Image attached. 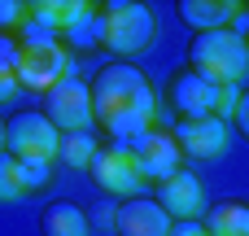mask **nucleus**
I'll use <instances>...</instances> for the list:
<instances>
[{
    "mask_svg": "<svg viewBox=\"0 0 249 236\" xmlns=\"http://www.w3.org/2000/svg\"><path fill=\"white\" fill-rule=\"evenodd\" d=\"M13 74H18V88H26V92H48V88H57V83L70 74V53H66L48 31L31 26L26 39H22V48H18Z\"/></svg>",
    "mask_w": 249,
    "mask_h": 236,
    "instance_id": "4",
    "label": "nucleus"
},
{
    "mask_svg": "<svg viewBox=\"0 0 249 236\" xmlns=\"http://www.w3.org/2000/svg\"><path fill=\"white\" fill-rule=\"evenodd\" d=\"M92 180H96V188L101 193H114V197H131V193H140L144 188V175H140V166H136V153H131V145H109V149H96V158H92Z\"/></svg>",
    "mask_w": 249,
    "mask_h": 236,
    "instance_id": "8",
    "label": "nucleus"
},
{
    "mask_svg": "<svg viewBox=\"0 0 249 236\" xmlns=\"http://www.w3.org/2000/svg\"><path fill=\"white\" fill-rule=\"evenodd\" d=\"M92 232V219L83 206L74 201H53L44 210V236H88Z\"/></svg>",
    "mask_w": 249,
    "mask_h": 236,
    "instance_id": "16",
    "label": "nucleus"
},
{
    "mask_svg": "<svg viewBox=\"0 0 249 236\" xmlns=\"http://www.w3.org/2000/svg\"><path fill=\"white\" fill-rule=\"evenodd\" d=\"M171 101H175V109L184 118H219V123H228L236 114L241 88H223V83H210V79L184 70L171 83Z\"/></svg>",
    "mask_w": 249,
    "mask_h": 236,
    "instance_id": "6",
    "label": "nucleus"
},
{
    "mask_svg": "<svg viewBox=\"0 0 249 236\" xmlns=\"http://www.w3.org/2000/svg\"><path fill=\"white\" fill-rule=\"evenodd\" d=\"M4 149H9V158H18L22 166L48 171V166L57 162L61 131H57L44 114L26 109V114H13V118H9V127H4Z\"/></svg>",
    "mask_w": 249,
    "mask_h": 236,
    "instance_id": "5",
    "label": "nucleus"
},
{
    "mask_svg": "<svg viewBox=\"0 0 249 236\" xmlns=\"http://www.w3.org/2000/svg\"><path fill=\"white\" fill-rule=\"evenodd\" d=\"M114 228L123 236H171V215L149 201V197H127L118 210H114Z\"/></svg>",
    "mask_w": 249,
    "mask_h": 236,
    "instance_id": "12",
    "label": "nucleus"
},
{
    "mask_svg": "<svg viewBox=\"0 0 249 236\" xmlns=\"http://www.w3.org/2000/svg\"><path fill=\"white\" fill-rule=\"evenodd\" d=\"M0 153H4V118H0Z\"/></svg>",
    "mask_w": 249,
    "mask_h": 236,
    "instance_id": "24",
    "label": "nucleus"
},
{
    "mask_svg": "<svg viewBox=\"0 0 249 236\" xmlns=\"http://www.w3.org/2000/svg\"><path fill=\"white\" fill-rule=\"evenodd\" d=\"M201 228H206V236H249V206L245 201H219Z\"/></svg>",
    "mask_w": 249,
    "mask_h": 236,
    "instance_id": "17",
    "label": "nucleus"
},
{
    "mask_svg": "<svg viewBox=\"0 0 249 236\" xmlns=\"http://www.w3.org/2000/svg\"><path fill=\"white\" fill-rule=\"evenodd\" d=\"M48 180V171H35V166H22L18 158L0 153V201H22L31 188H39Z\"/></svg>",
    "mask_w": 249,
    "mask_h": 236,
    "instance_id": "15",
    "label": "nucleus"
},
{
    "mask_svg": "<svg viewBox=\"0 0 249 236\" xmlns=\"http://www.w3.org/2000/svg\"><path fill=\"white\" fill-rule=\"evenodd\" d=\"M18 92H22V88H18V74L0 66V105H4V101H13Z\"/></svg>",
    "mask_w": 249,
    "mask_h": 236,
    "instance_id": "21",
    "label": "nucleus"
},
{
    "mask_svg": "<svg viewBox=\"0 0 249 236\" xmlns=\"http://www.w3.org/2000/svg\"><path fill=\"white\" fill-rule=\"evenodd\" d=\"M241 13H245V4H236V0H184L179 4V18L201 26V31H223Z\"/></svg>",
    "mask_w": 249,
    "mask_h": 236,
    "instance_id": "14",
    "label": "nucleus"
},
{
    "mask_svg": "<svg viewBox=\"0 0 249 236\" xmlns=\"http://www.w3.org/2000/svg\"><path fill=\"white\" fill-rule=\"evenodd\" d=\"M96 149H101V145L92 140V131H66V136H61V149H57V162L83 171V166H92Z\"/></svg>",
    "mask_w": 249,
    "mask_h": 236,
    "instance_id": "18",
    "label": "nucleus"
},
{
    "mask_svg": "<svg viewBox=\"0 0 249 236\" xmlns=\"http://www.w3.org/2000/svg\"><path fill=\"white\" fill-rule=\"evenodd\" d=\"M18 48H22V39H13V35H4V31H0V66H4V70H13V66H18Z\"/></svg>",
    "mask_w": 249,
    "mask_h": 236,
    "instance_id": "20",
    "label": "nucleus"
},
{
    "mask_svg": "<svg viewBox=\"0 0 249 236\" xmlns=\"http://www.w3.org/2000/svg\"><path fill=\"white\" fill-rule=\"evenodd\" d=\"M96 39H101V48H109L118 57H140L158 39V18L149 4L114 0L105 9H96Z\"/></svg>",
    "mask_w": 249,
    "mask_h": 236,
    "instance_id": "2",
    "label": "nucleus"
},
{
    "mask_svg": "<svg viewBox=\"0 0 249 236\" xmlns=\"http://www.w3.org/2000/svg\"><path fill=\"white\" fill-rule=\"evenodd\" d=\"M245 44H249V39H245Z\"/></svg>",
    "mask_w": 249,
    "mask_h": 236,
    "instance_id": "25",
    "label": "nucleus"
},
{
    "mask_svg": "<svg viewBox=\"0 0 249 236\" xmlns=\"http://www.w3.org/2000/svg\"><path fill=\"white\" fill-rule=\"evenodd\" d=\"M131 153H136L140 175L153 180V184H166L171 175H179V162H184L175 136H171V131H158V127H149L144 136H136V140H131Z\"/></svg>",
    "mask_w": 249,
    "mask_h": 236,
    "instance_id": "9",
    "label": "nucleus"
},
{
    "mask_svg": "<svg viewBox=\"0 0 249 236\" xmlns=\"http://www.w3.org/2000/svg\"><path fill=\"white\" fill-rule=\"evenodd\" d=\"M92 123H101L109 136L118 140H136L149 131L153 114H158V96H153V83L144 70L127 66V61H114L105 66L92 83Z\"/></svg>",
    "mask_w": 249,
    "mask_h": 236,
    "instance_id": "1",
    "label": "nucleus"
},
{
    "mask_svg": "<svg viewBox=\"0 0 249 236\" xmlns=\"http://www.w3.org/2000/svg\"><path fill=\"white\" fill-rule=\"evenodd\" d=\"M158 206L171 215V223H197V215L206 210V188H201L197 175L179 171L158 188Z\"/></svg>",
    "mask_w": 249,
    "mask_h": 236,
    "instance_id": "11",
    "label": "nucleus"
},
{
    "mask_svg": "<svg viewBox=\"0 0 249 236\" xmlns=\"http://www.w3.org/2000/svg\"><path fill=\"white\" fill-rule=\"evenodd\" d=\"M171 236H206V228H201V223H175Z\"/></svg>",
    "mask_w": 249,
    "mask_h": 236,
    "instance_id": "23",
    "label": "nucleus"
},
{
    "mask_svg": "<svg viewBox=\"0 0 249 236\" xmlns=\"http://www.w3.org/2000/svg\"><path fill=\"white\" fill-rule=\"evenodd\" d=\"M44 118L66 136V131H88L92 127V92L88 83L70 70L57 88L44 92Z\"/></svg>",
    "mask_w": 249,
    "mask_h": 236,
    "instance_id": "7",
    "label": "nucleus"
},
{
    "mask_svg": "<svg viewBox=\"0 0 249 236\" xmlns=\"http://www.w3.org/2000/svg\"><path fill=\"white\" fill-rule=\"evenodd\" d=\"M188 57H193V74H201L210 83H223V88H236L249 74V44H245V35L232 31V26L201 31L188 44Z\"/></svg>",
    "mask_w": 249,
    "mask_h": 236,
    "instance_id": "3",
    "label": "nucleus"
},
{
    "mask_svg": "<svg viewBox=\"0 0 249 236\" xmlns=\"http://www.w3.org/2000/svg\"><path fill=\"white\" fill-rule=\"evenodd\" d=\"M175 145L193 162H219L228 153V123L219 118H184L175 131Z\"/></svg>",
    "mask_w": 249,
    "mask_h": 236,
    "instance_id": "10",
    "label": "nucleus"
},
{
    "mask_svg": "<svg viewBox=\"0 0 249 236\" xmlns=\"http://www.w3.org/2000/svg\"><path fill=\"white\" fill-rule=\"evenodd\" d=\"M26 22V4H18V0H0V31L9 35L13 26H22Z\"/></svg>",
    "mask_w": 249,
    "mask_h": 236,
    "instance_id": "19",
    "label": "nucleus"
},
{
    "mask_svg": "<svg viewBox=\"0 0 249 236\" xmlns=\"http://www.w3.org/2000/svg\"><path fill=\"white\" fill-rule=\"evenodd\" d=\"M26 13H31V26H39V31H79L83 22H96L92 13V4H83V0H39V4H26Z\"/></svg>",
    "mask_w": 249,
    "mask_h": 236,
    "instance_id": "13",
    "label": "nucleus"
},
{
    "mask_svg": "<svg viewBox=\"0 0 249 236\" xmlns=\"http://www.w3.org/2000/svg\"><path fill=\"white\" fill-rule=\"evenodd\" d=\"M232 123L241 127V136L249 140V92H241V101H236V114H232Z\"/></svg>",
    "mask_w": 249,
    "mask_h": 236,
    "instance_id": "22",
    "label": "nucleus"
}]
</instances>
